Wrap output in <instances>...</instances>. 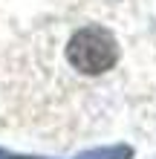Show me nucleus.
Here are the masks:
<instances>
[{
  "instance_id": "obj_1",
  "label": "nucleus",
  "mask_w": 156,
  "mask_h": 159,
  "mask_svg": "<svg viewBox=\"0 0 156 159\" xmlns=\"http://www.w3.org/2000/svg\"><path fill=\"white\" fill-rule=\"evenodd\" d=\"M67 61L84 75H101L118 61V43L104 26H84L67 43Z\"/></svg>"
},
{
  "instance_id": "obj_2",
  "label": "nucleus",
  "mask_w": 156,
  "mask_h": 159,
  "mask_svg": "<svg viewBox=\"0 0 156 159\" xmlns=\"http://www.w3.org/2000/svg\"><path fill=\"white\" fill-rule=\"evenodd\" d=\"M75 159H133L130 145H110V148H96V151L78 153Z\"/></svg>"
},
{
  "instance_id": "obj_3",
  "label": "nucleus",
  "mask_w": 156,
  "mask_h": 159,
  "mask_svg": "<svg viewBox=\"0 0 156 159\" xmlns=\"http://www.w3.org/2000/svg\"><path fill=\"white\" fill-rule=\"evenodd\" d=\"M6 159H38V156H6Z\"/></svg>"
},
{
  "instance_id": "obj_4",
  "label": "nucleus",
  "mask_w": 156,
  "mask_h": 159,
  "mask_svg": "<svg viewBox=\"0 0 156 159\" xmlns=\"http://www.w3.org/2000/svg\"><path fill=\"white\" fill-rule=\"evenodd\" d=\"M0 159H6V151H3V148H0Z\"/></svg>"
}]
</instances>
